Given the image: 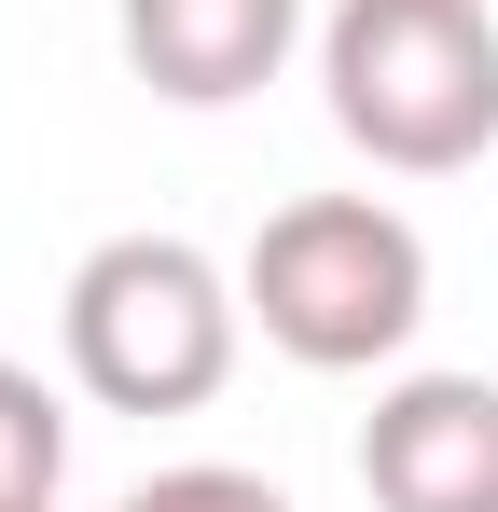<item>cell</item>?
I'll return each instance as SVG.
<instances>
[{"instance_id": "3957f363", "label": "cell", "mask_w": 498, "mask_h": 512, "mask_svg": "<svg viewBox=\"0 0 498 512\" xmlns=\"http://www.w3.org/2000/svg\"><path fill=\"white\" fill-rule=\"evenodd\" d=\"M56 333H70V374L111 416H194V402H222V374H236L249 291L194 250V236H97V250L70 263Z\"/></svg>"}, {"instance_id": "6da1fadb", "label": "cell", "mask_w": 498, "mask_h": 512, "mask_svg": "<svg viewBox=\"0 0 498 512\" xmlns=\"http://www.w3.org/2000/svg\"><path fill=\"white\" fill-rule=\"evenodd\" d=\"M319 97L374 167L457 180L498 139V14L485 0H332Z\"/></svg>"}, {"instance_id": "52a82bcc", "label": "cell", "mask_w": 498, "mask_h": 512, "mask_svg": "<svg viewBox=\"0 0 498 512\" xmlns=\"http://www.w3.org/2000/svg\"><path fill=\"white\" fill-rule=\"evenodd\" d=\"M111 512H291L263 471H222V457H194V471H153L139 499H111Z\"/></svg>"}, {"instance_id": "8992f818", "label": "cell", "mask_w": 498, "mask_h": 512, "mask_svg": "<svg viewBox=\"0 0 498 512\" xmlns=\"http://www.w3.org/2000/svg\"><path fill=\"white\" fill-rule=\"evenodd\" d=\"M56 485H70V416L28 360H0V512H56Z\"/></svg>"}, {"instance_id": "277c9868", "label": "cell", "mask_w": 498, "mask_h": 512, "mask_svg": "<svg viewBox=\"0 0 498 512\" xmlns=\"http://www.w3.org/2000/svg\"><path fill=\"white\" fill-rule=\"evenodd\" d=\"M374 512H498V388L485 374H402L360 416Z\"/></svg>"}, {"instance_id": "7a4b0ae2", "label": "cell", "mask_w": 498, "mask_h": 512, "mask_svg": "<svg viewBox=\"0 0 498 512\" xmlns=\"http://www.w3.org/2000/svg\"><path fill=\"white\" fill-rule=\"evenodd\" d=\"M249 319L277 360H305V374H374V360H402L415 319H429V236H415L402 208H374V194H291L236 263Z\"/></svg>"}, {"instance_id": "5b68a950", "label": "cell", "mask_w": 498, "mask_h": 512, "mask_svg": "<svg viewBox=\"0 0 498 512\" xmlns=\"http://www.w3.org/2000/svg\"><path fill=\"white\" fill-rule=\"evenodd\" d=\"M111 28H125V70L180 111H236L291 70V42H305V0H111Z\"/></svg>"}]
</instances>
